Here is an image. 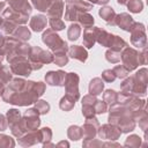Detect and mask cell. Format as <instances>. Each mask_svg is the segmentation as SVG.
Segmentation results:
<instances>
[{"label": "cell", "mask_w": 148, "mask_h": 148, "mask_svg": "<svg viewBox=\"0 0 148 148\" xmlns=\"http://www.w3.org/2000/svg\"><path fill=\"white\" fill-rule=\"evenodd\" d=\"M45 80L51 86H62L66 80V73L59 71V72H49L45 76Z\"/></svg>", "instance_id": "6da1fadb"}, {"label": "cell", "mask_w": 148, "mask_h": 148, "mask_svg": "<svg viewBox=\"0 0 148 148\" xmlns=\"http://www.w3.org/2000/svg\"><path fill=\"white\" fill-rule=\"evenodd\" d=\"M45 24H46V18L44 16H42V15H38V16L32 17V21L30 23L32 30H35V31L43 30V28L45 27Z\"/></svg>", "instance_id": "7a4b0ae2"}, {"label": "cell", "mask_w": 148, "mask_h": 148, "mask_svg": "<svg viewBox=\"0 0 148 148\" xmlns=\"http://www.w3.org/2000/svg\"><path fill=\"white\" fill-rule=\"evenodd\" d=\"M69 54L72 58H76L81 61H84L87 59V52L81 46H73L69 50Z\"/></svg>", "instance_id": "3957f363"}, {"label": "cell", "mask_w": 148, "mask_h": 148, "mask_svg": "<svg viewBox=\"0 0 148 148\" xmlns=\"http://www.w3.org/2000/svg\"><path fill=\"white\" fill-rule=\"evenodd\" d=\"M102 89H103V82L99 79H94L90 82L89 90H90V94L91 95H98V94H101Z\"/></svg>", "instance_id": "277c9868"}, {"label": "cell", "mask_w": 148, "mask_h": 148, "mask_svg": "<svg viewBox=\"0 0 148 148\" xmlns=\"http://www.w3.org/2000/svg\"><path fill=\"white\" fill-rule=\"evenodd\" d=\"M79 35H80V27L77 24H72L68 30V38L71 40H75L79 38Z\"/></svg>", "instance_id": "5b68a950"}, {"label": "cell", "mask_w": 148, "mask_h": 148, "mask_svg": "<svg viewBox=\"0 0 148 148\" xmlns=\"http://www.w3.org/2000/svg\"><path fill=\"white\" fill-rule=\"evenodd\" d=\"M99 15L105 20V21H109L113 15H114V12L111 7H104L99 10Z\"/></svg>", "instance_id": "8992f818"}, {"label": "cell", "mask_w": 148, "mask_h": 148, "mask_svg": "<svg viewBox=\"0 0 148 148\" xmlns=\"http://www.w3.org/2000/svg\"><path fill=\"white\" fill-rule=\"evenodd\" d=\"M79 18H80L81 23L83 25H86V27H89V25H91L94 23V17L90 16L89 14H80Z\"/></svg>", "instance_id": "52a82bcc"}, {"label": "cell", "mask_w": 148, "mask_h": 148, "mask_svg": "<svg viewBox=\"0 0 148 148\" xmlns=\"http://www.w3.org/2000/svg\"><path fill=\"white\" fill-rule=\"evenodd\" d=\"M128 8H130L132 12L138 13V12H140L141 8H142V2H141L140 0H131V1L128 2Z\"/></svg>", "instance_id": "ba28073f"}, {"label": "cell", "mask_w": 148, "mask_h": 148, "mask_svg": "<svg viewBox=\"0 0 148 148\" xmlns=\"http://www.w3.org/2000/svg\"><path fill=\"white\" fill-rule=\"evenodd\" d=\"M36 108H38L39 110H40V113H45V112H47L49 111V104L46 103V102H44V101H40L39 103H38V105H36Z\"/></svg>", "instance_id": "9c48e42d"}, {"label": "cell", "mask_w": 148, "mask_h": 148, "mask_svg": "<svg viewBox=\"0 0 148 148\" xmlns=\"http://www.w3.org/2000/svg\"><path fill=\"white\" fill-rule=\"evenodd\" d=\"M118 2H119V3H121V5H124V3L126 2V0H118Z\"/></svg>", "instance_id": "30bf717a"}, {"label": "cell", "mask_w": 148, "mask_h": 148, "mask_svg": "<svg viewBox=\"0 0 148 148\" xmlns=\"http://www.w3.org/2000/svg\"><path fill=\"white\" fill-rule=\"evenodd\" d=\"M67 1H75V0H67Z\"/></svg>", "instance_id": "8fae6325"}]
</instances>
